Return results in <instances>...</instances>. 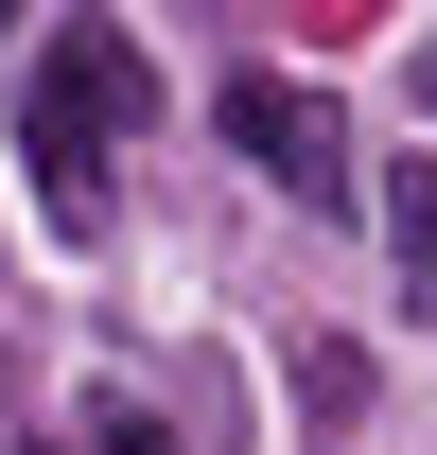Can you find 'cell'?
Segmentation results:
<instances>
[{
    "label": "cell",
    "instance_id": "8992f818",
    "mask_svg": "<svg viewBox=\"0 0 437 455\" xmlns=\"http://www.w3.org/2000/svg\"><path fill=\"white\" fill-rule=\"evenodd\" d=\"M18 455H53V438H18Z\"/></svg>",
    "mask_w": 437,
    "mask_h": 455
},
{
    "label": "cell",
    "instance_id": "6da1fadb",
    "mask_svg": "<svg viewBox=\"0 0 437 455\" xmlns=\"http://www.w3.org/2000/svg\"><path fill=\"white\" fill-rule=\"evenodd\" d=\"M158 123V70L123 18H53L36 70H18V158H36V211L53 228H106V140Z\"/></svg>",
    "mask_w": 437,
    "mask_h": 455
},
{
    "label": "cell",
    "instance_id": "3957f363",
    "mask_svg": "<svg viewBox=\"0 0 437 455\" xmlns=\"http://www.w3.org/2000/svg\"><path fill=\"white\" fill-rule=\"evenodd\" d=\"M385 245H402V281L437 298V158H402V175H385Z\"/></svg>",
    "mask_w": 437,
    "mask_h": 455
},
{
    "label": "cell",
    "instance_id": "7a4b0ae2",
    "mask_svg": "<svg viewBox=\"0 0 437 455\" xmlns=\"http://www.w3.org/2000/svg\"><path fill=\"white\" fill-rule=\"evenodd\" d=\"M227 140H245V158H263L280 193H298V211H350V123H332L315 88H280V70H245V88H227Z\"/></svg>",
    "mask_w": 437,
    "mask_h": 455
},
{
    "label": "cell",
    "instance_id": "5b68a950",
    "mask_svg": "<svg viewBox=\"0 0 437 455\" xmlns=\"http://www.w3.org/2000/svg\"><path fill=\"white\" fill-rule=\"evenodd\" d=\"M0 18H36V0H0Z\"/></svg>",
    "mask_w": 437,
    "mask_h": 455
},
{
    "label": "cell",
    "instance_id": "277c9868",
    "mask_svg": "<svg viewBox=\"0 0 437 455\" xmlns=\"http://www.w3.org/2000/svg\"><path fill=\"white\" fill-rule=\"evenodd\" d=\"M106 455H175V438H158V420H106Z\"/></svg>",
    "mask_w": 437,
    "mask_h": 455
}]
</instances>
